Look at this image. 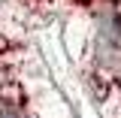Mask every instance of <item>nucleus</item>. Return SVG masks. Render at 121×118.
Masks as SVG:
<instances>
[{"label":"nucleus","instance_id":"obj_1","mask_svg":"<svg viewBox=\"0 0 121 118\" xmlns=\"http://www.w3.org/2000/svg\"><path fill=\"white\" fill-rule=\"evenodd\" d=\"M0 6H3V0H0Z\"/></svg>","mask_w":121,"mask_h":118}]
</instances>
